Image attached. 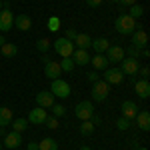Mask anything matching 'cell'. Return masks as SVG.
Returning <instances> with one entry per match:
<instances>
[{
    "mask_svg": "<svg viewBox=\"0 0 150 150\" xmlns=\"http://www.w3.org/2000/svg\"><path fill=\"white\" fill-rule=\"evenodd\" d=\"M114 28H116L118 34L130 36L134 30H138V28H142V26H140L138 20H134L132 16H128V14H120V16L116 18V22H114Z\"/></svg>",
    "mask_w": 150,
    "mask_h": 150,
    "instance_id": "1",
    "label": "cell"
},
{
    "mask_svg": "<svg viewBox=\"0 0 150 150\" xmlns=\"http://www.w3.org/2000/svg\"><path fill=\"white\" fill-rule=\"evenodd\" d=\"M92 100L94 102H104L106 98H108V94H110V84L104 80H96L92 84Z\"/></svg>",
    "mask_w": 150,
    "mask_h": 150,
    "instance_id": "2",
    "label": "cell"
},
{
    "mask_svg": "<svg viewBox=\"0 0 150 150\" xmlns=\"http://www.w3.org/2000/svg\"><path fill=\"white\" fill-rule=\"evenodd\" d=\"M52 46H54V50H56V54L62 56V58H70L72 52H74V42L66 40L64 36H62V38H56V40L52 42Z\"/></svg>",
    "mask_w": 150,
    "mask_h": 150,
    "instance_id": "3",
    "label": "cell"
},
{
    "mask_svg": "<svg viewBox=\"0 0 150 150\" xmlns=\"http://www.w3.org/2000/svg\"><path fill=\"white\" fill-rule=\"evenodd\" d=\"M50 92L54 94V98H68L70 96V84L66 80H62V78H56V80H52V84H50Z\"/></svg>",
    "mask_w": 150,
    "mask_h": 150,
    "instance_id": "4",
    "label": "cell"
},
{
    "mask_svg": "<svg viewBox=\"0 0 150 150\" xmlns=\"http://www.w3.org/2000/svg\"><path fill=\"white\" fill-rule=\"evenodd\" d=\"M94 114V106L88 100H84V102H78L74 106V116L78 118V120H90Z\"/></svg>",
    "mask_w": 150,
    "mask_h": 150,
    "instance_id": "5",
    "label": "cell"
},
{
    "mask_svg": "<svg viewBox=\"0 0 150 150\" xmlns=\"http://www.w3.org/2000/svg\"><path fill=\"white\" fill-rule=\"evenodd\" d=\"M124 58H126V52H124L122 46H108V50H106V60H108V64H120Z\"/></svg>",
    "mask_w": 150,
    "mask_h": 150,
    "instance_id": "6",
    "label": "cell"
},
{
    "mask_svg": "<svg viewBox=\"0 0 150 150\" xmlns=\"http://www.w3.org/2000/svg\"><path fill=\"white\" fill-rule=\"evenodd\" d=\"M14 26V14L10 8H2L0 10V32H10V28Z\"/></svg>",
    "mask_w": 150,
    "mask_h": 150,
    "instance_id": "7",
    "label": "cell"
},
{
    "mask_svg": "<svg viewBox=\"0 0 150 150\" xmlns=\"http://www.w3.org/2000/svg\"><path fill=\"white\" fill-rule=\"evenodd\" d=\"M120 64H122V74H124V76H136V72H138V58H124V60H122V62H120Z\"/></svg>",
    "mask_w": 150,
    "mask_h": 150,
    "instance_id": "8",
    "label": "cell"
},
{
    "mask_svg": "<svg viewBox=\"0 0 150 150\" xmlns=\"http://www.w3.org/2000/svg\"><path fill=\"white\" fill-rule=\"evenodd\" d=\"M122 80H124V74H122L120 68H106L104 70V82H108L110 86L112 84H120Z\"/></svg>",
    "mask_w": 150,
    "mask_h": 150,
    "instance_id": "9",
    "label": "cell"
},
{
    "mask_svg": "<svg viewBox=\"0 0 150 150\" xmlns=\"http://www.w3.org/2000/svg\"><path fill=\"white\" fill-rule=\"evenodd\" d=\"M120 110H122V118H126L130 122L138 114V106H136V102H132V100H124L122 106H120Z\"/></svg>",
    "mask_w": 150,
    "mask_h": 150,
    "instance_id": "10",
    "label": "cell"
},
{
    "mask_svg": "<svg viewBox=\"0 0 150 150\" xmlns=\"http://www.w3.org/2000/svg\"><path fill=\"white\" fill-rule=\"evenodd\" d=\"M60 74H62V68H60L58 60H48L46 64H44V76H48L50 80H56Z\"/></svg>",
    "mask_w": 150,
    "mask_h": 150,
    "instance_id": "11",
    "label": "cell"
},
{
    "mask_svg": "<svg viewBox=\"0 0 150 150\" xmlns=\"http://www.w3.org/2000/svg\"><path fill=\"white\" fill-rule=\"evenodd\" d=\"M48 118V112L46 108H32L30 112H28V122H32V124H44Z\"/></svg>",
    "mask_w": 150,
    "mask_h": 150,
    "instance_id": "12",
    "label": "cell"
},
{
    "mask_svg": "<svg viewBox=\"0 0 150 150\" xmlns=\"http://www.w3.org/2000/svg\"><path fill=\"white\" fill-rule=\"evenodd\" d=\"M130 36H132V46H136V48H146L148 46V34H146V30L138 28V30H134Z\"/></svg>",
    "mask_w": 150,
    "mask_h": 150,
    "instance_id": "13",
    "label": "cell"
},
{
    "mask_svg": "<svg viewBox=\"0 0 150 150\" xmlns=\"http://www.w3.org/2000/svg\"><path fill=\"white\" fill-rule=\"evenodd\" d=\"M4 148H8V150H12V148H18L20 144H22V134L20 132H6V136H4Z\"/></svg>",
    "mask_w": 150,
    "mask_h": 150,
    "instance_id": "14",
    "label": "cell"
},
{
    "mask_svg": "<svg viewBox=\"0 0 150 150\" xmlns=\"http://www.w3.org/2000/svg\"><path fill=\"white\" fill-rule=\"evenodd\" d=\"M36 104L40 106V108H50L52 104H54V94L50 92V90H42V92L36 94Z\"/></svg>",
    "mask_w": 150,
    "mask_h": 150,
    "instance_id": "15",
    "label": "cell"
},
{
    "mask_svg": "<svg viewBox=\"0 0 150 150\" xmlns=\"http://www.w3.org/2000/svg\"><path fill=\"white\" fill-rule=\"evenodd\" d=\"M72 60H74V64L76 66H86L88 62H90V54H88V50H80V48H74V52H72Z\"/></svg>",
    "mask_w": 150,
    "mask_h": 150,
    "instance_id": "16",
    "label": "cell"
},
{
    "mask_svg": "<svg viewBox=\"0 0 150 150\" xmlns=\"http://www.w3.org/2000/svg\"><path fill=\"white\" fill-rule=\"evenodd\" d=\"M14 26H16L20 32H28V30L32 28V20H30L26 14H18V16H14Z\"/></svg>",
    "mask_w": 150,
    "mask_h": 150,
    "instance_id": "17",
    "label": "cell"
},
{
    "mask_svg": "<svg viewBox=\"0 0 150 150\" xmlns=\"http://www.w3.org/2000/svg\"><path fill=\"white\" fill-rule=\"evenodd\" d=\"M74 46L80 48V50H88V48L92 46V38H90V34L78 32V34H76V38H74Z\"/></svg>",
    "mask_w": 150,
    "mask_h": 150,
    "instance_id": "18",
    "label": "cell"
},
{
    "mask_svg": "<svg viewBox=\"0 0 150 150\" xmlns=\"http://www.w3.org/2000/svg\"><path fill=\"white\" fill-rule=\"evenodd\" d=\"M134 90L138 94V98H148L150 96V82L148 80H136L134 82Z\"/></svg>",
    "mask_w": 150,
    "mask_h": 150,
    "instance_id": "19",
    "label": "cell"
},
{
    "mask_svg": "<svg viewBox=\"0 0 150 150\" xmlns=\"http://www.w3.org/2000/svg\"><path fill=\"white\" fill-rule=\"evenodd\" d=\"M134 120H138V128L140 130H144V132L150 130V112L148 110H140Z\"/></svg>",
    "mask_w": 150,
    "mask_h": 150,
    "instance_id": "20",
    "label": "cell"
},
{
    "mask_svg": "<svg viewBox=\"0 0 150 150\" xmlns=\"http://www.w3.org/2000/svg\"><path fill=\"white\" fill-rule=\"evenodd\" d=\"M90 64L94 66V70H106L108 68V60H106L104 54H94L90 58Z\"/></svg>",
    "mask_w": 150,
    "mask_h": 150,
    "instance_id": "21",
    "label": "cell"
},
{
    "mask_svg": "<svg viewBox=\"0 0 150 150\" xmlns=\"http://www.w3.org/2000/svg\"><path fill=\"white\" fill-rule=\"evenodd\" d=\"M12 118H14L12 108H8V106H0V126H8V124L12 122Z\"/></svg>",
    "mask_w": 150,
    "mask_h": 150,
    "instance_id": "22",
    "label": "cell"
},
{
    "mask_svg": "<svg viewBox=\"0 0 150 150\" xmlns=\"http://www.w3.org/2000/svg\"><path fill=\"white\" fill-rule=\"evenodd\" d=\"M0 54H2V56H6V58L16 56V54H18V46H16V44H12V42H4V44L0 46Z\"/></svg>",
    "mask_w": 150,
    "mask_h": 150,
    "instance_id": "23",
    "label": "cell"
},
{
    "mask_svg": "<svg viewBox=\"0 0 150 150\" xmlns=\"http://www.w3.org/2000/svg\"><path fill=\"white\" fill-rule=\"evenodd\" d=\"M108 46H110V42H108L106 38H94V40H92V46H90V48L96 50V54H104V52L108 50Z\"/></svg>",
    "mask_w": 150,
    "mask_h": 150,
    "instance_id": "24",
    "label": "cell"
},
{
    "mask_svg": "<svg viewBox=\"0 0 150 150\" xmlns=\"http://www.w3.org/2000/svg\"><path fill=\"white\" fill-rule=\"evenodd\" d=\"M26 118H12V122H10V128H12V132H20L22 134L24 130H26Z\"/></svg>",
    "mask_w": 150,
    "mask_h": 150,
    "instance_id": "25",
    "label": "cell"
},
{
    "mask_svg": "<svg viewBox=\"0 0 150 150\" xmlns=\"http://www.w3.org/2000/svg\"><path fill=\"white\" fill-rule=\"evenodd\" d=\"M38 150H58V142L54 138H42L38 142Z\"/></svg>",
    "mask_w": 150,
    "mask_h": 150,
    "instance_id": "26",
    "label": "cell"
},
{
    "mask_svg": "<svg viewBox=\"0 0 150 150\" xmlns=\"http://www.w3.org/2000/svg\"><path fill=\"white\" fill-rule=\"evenodd\" d=\"M94 128H96V124H94L92 120H82V124H80V134L82 136H90L94 132Z\"/></svg>",
    "mask_w": 150,
    "mask_h": 150,
    "instance_id": "27",
    "label": "cell"
},
{
    "mask_svg": "<svg viewBox=\"0 0 150 150\" xmlns=\"http://www.w3.org/2000/svg\"><path fill=\"white\" fill-rule=\"evenodd\" d=\"M50 44H52V40H50V38H40V40L36 42V50H38L40 54H46L48 48H50Z\"/></svg>",
    "mask_w": 150,
    "mask_h": 150,
    "instance_id": "28",
    "label": "cell"
},
{
    "mask_svg": "<svg viewBox=\"0 0 150 150\" xmlns=\"http://www.w3.org/2000/svg\"><path fill=\"white\" fill-rule=\"evenodd\" d=\"M142 14H144V6H140V4H132V6H130V12H128V16H132L134 20H138Z\"/></svg>",
    "mask_w": 150,
    "mask_h": 150,
    "instance_id": "29",
    "label": "cell"
},
{
    "mask_svg": "<svg viewBox=\"0 0 150 150\" xmlns=\"http://www.w3.org/2000/svg\"><path fill=\"white\" fill-rule=\"evenodd\" d=\"M46 26H48L50 32H58V30H60V18H58V16H50Z\"/></svg>",
    "mask_w": 150,
    "mask_h": 150,
    "instance_id": "30",
    "label": "cell"
},
{
    "mask_svg": "<svg viewBox=\"0 0 150 150\" xmlns=\"http://www.w3.org/2000/svg\"><path fill=\"white\" fill-rule=\"evenodd\" d=\"M60 68H62V72H72L74 70V60L72 58H62L60 60Z\"/></svg>",
    "mask_w": 150,
    "mask_h": 150,
    "instance_id": "31",
    "label": "cell"
},
{
    "mask_svg": "<svg viewBox=\"0 0 150 150\" xmlns=\"http://www.w3.org/2000/svg\"><path fill=\"white\" fill-rule=\"evenodd\" d=\"M50 108H52V116H56V118H60V116L66 114V106H64V104H56L54 102Z\"/></svg>",
    "mask_w": 150,
    "mask_h": 150,
    "instance_id": "32",
    "label": "cell"
},
{
    "mask_svg": "<svg viewBox=\"0 0 150 150\" xmlns=\"http://www.w3.org/2000/svg\"><path fill=\"white\" fill-rule=\"evenodd\" d=\"M116 128H118V130H128V128H130V120H126V118L120 116V118L116 120Z\"/></svg>",
    "mask_w": 150,
    "mask_h": 150,
    "instance_id": "33",
    "label": "cell"
},
{
    "mask_svg": "<svg viewBox=\"0 0 150 150\" xmlns=\"http://www.w3.org/2000/svg\"><path fill=\"white\" fill-rule=\"evenodd\" d=\"M44 124H46L50 130H56V128H58V118H56V116H48Z\"/></svg>",
    "mask_w": 150,
    "mask_h": 150,
    "instance_id": "34",
    "label": "cell"
},
{
    "mask_svg": "<svg viewBox=\"0 0 150 150\" xmlns=\"http://www.w3.org/2000/svg\"><path fill=\"white\" fill-rule=\"evenodd\" d=\"M76 34H78V32H76L74 28H66V30H64V38H66V40H70V42H74Z\"/></svg>",
    "mask_w": 150,
    "mask_h": 150,
    "instance_id": "35",
    "label": "cell"
},
{
    "mask_svg": "<svg viewBox=\"0 0 150 150\" xmlns=\"http://www.w3.org/2000/svg\"><path fill=\"white\" fill-rule=\"evenodd\" d=\"M136 74H140V76H142L144 80H148V76H150V68H148V66H140Z\"/></svg>",
    "mask_w": 150,
    "mask_h": 150,
    "instance_id": "36",
    "label": "cell"
},
{
    "mask_svg": "<svg viewBox=\"0 0 150 150\" xmlns=\"http://www.w3.org/2000/svg\"><path fill=\"white\" fill-rule=\"evenodd\" d=\"M86 78H88V82H96V80H100V76H98V72H96V70H92V72H88V74H86Z\"/></svg>",
    "mask_w": 150,
    "mask_h": 150,
    "instance_id": "37",
    "label": "cell"
},
{
    "mask_svg": "<svg viewBox=\"0 0 150 150\" xmlns=\"http://www.w3.org/2000/svg\"><path fill=\"white\" fill-rule=\"evenodd\" d=\"M86 2V6H90V8H98V6H102L104 0H84Z\"/></svg>",
    "mask_w": 150,
    "mask_h": 150,
    "instance_id": "38",
    "label": "cell"
},
{
    "mask_svg": "<svg viewBox=\"0 0 150 150\" xmlns=\"http://www.w3.org/2000/svg\"><path fill=\"white\" fill-rule=\"evenodd\" d=\"M120 6H132V4H138V0H116Z\"/></svg>",
    "mask_w": 150,
    "mask_h": 150,
    "instance_id": "39",
    "label": "cell"
},
{
    "mask_svg": "<svg viewBox=\"0 0 150 150\" xmlns=\"http://www.w3.org/2000/svg\"><path fill=\"white\" fill-rule=\"evenodd\" d=\"M26 150H38V142H28L26 144Z\"/></svg>",
    "mask_w": 150,
    "mask_h": 150,
    "instance_id": "40",
    "label": "cell"
},
{
    "mask_svg": "<svg viewBox=\"0 0 150 150\" xmlns=\"http://www.w3.org/2000/svg\"><path fill=\"white\" fill-rule=\"evenodd\" d=\"M6 136V126H0V138H4Z\"/></svg>",
    "mask_w": 150,
    "mask_h": 150,
    "instance_id": "41",
    "label": "cell"
},
{
    "mask_svg": "<svg viewBox=\"0 0 150 150\" xmlns=\"http://www.w3.org/2000/svg\"><path fill=\"white\" fill-rule=\"evenodd\" d=\"M4 42H6V38H4V36L0 34V46H2V44H4Z\"/></svg>",
    "mask_w": 150,
    "mask_h": 150,
    "instance_id": "42",
    "label": "cell"
},
{
    "mask_svg": "<svg viewBox=\"0 0 150 150\" xmlns=\"http://www.w3.org/2000/svg\"><path fill=\"white\" fill-rule=\"evenodd\" d=\"M80 150H92V148H90V146H82Z\"/></svg>",
    "mask_w": 150,
    "mask_h": 150,
    "instance_id": "43",
    "label": "cell"
},
{
    "mask_svg": "<svg viewBox=\"0 0 150 150\" xmlns=\"http://www.w3.org/2000/svg\"><path fill=\"white\" fill-rule=\"evenodd\" d=\"M2 8H4V2H0V10H2Z\"/></svg>",
    "mask_w": 150,
    "mask_h": 150,
    "instance_id": "44",
    "label": "cell"
},
{
    "mask_svg": "<svg viewBox=\"0 0 150 150\" xmlns=\"http://www.w3.org/2000/svg\"><path fill=\"white\" fill-rule=\"evenodd\" d=\"M2 148H4V144H2V142H0V150H2Z\"/></svg>",
    "mask_w": 150,
    "mask_h": 150,
    "instance_id": "45",
    "label": "cell"
},
{
    "mask_svg": "<svg viewBox=\"0 0 150 150\" xmlns=\"http://www.w3.org/2000/svg\"><path fill=\"white\" fill-rule=\"evenodd\" d=\"M136 150H148V148H136Z\"/></svg>",
    "mask_w": 150,
    "mask_h": 150,
    "instance_id": "46",
    "label": "cell"
},
{
    "mask_svg": "<svg viewBox=\"0 0 150 150\" xmlns=\"http://www.w3.org/2000/svg\"><path fill=\"white\" fill-rule=\"evenodd\" d=\"M108 2H116V0H108Z\"/></svg>",
    "mask_w": 150,
    "mask_h": 150,
    "instance_id": "47",
    "label": "cell"
},
{
    "mask_svg": "<svg viewBox=\"0 0 150 150\" xmlns=\"http://www.w3.org/2000/svg\"><path fill=\"white\" fill-rule=\"evenodd\" d=\"M0 58H2V54H0Z\"/></svg>",
    "mask_w": 150,
    "mask_h": 150,
    "instance_id": "48",
    "label": "cell"
}]
</instances>
